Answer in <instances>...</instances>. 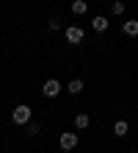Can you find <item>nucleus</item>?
I'll return each instance as SVG.
<instances>
[{
	"label": "nucleus",
	"mask_w": 138,
	"mask_h": 153,
	"mask_svg": "<svg viewBox=\"0 0 138 153\" xmlns=\"http://www.w3.org/2000/svg\"><path fill=\"white\" fill-rule=\"evenodd\" d=\"M47 28H50V31H58V28H61V17H50Z\"/></svg>",
	"instance_id": "ddd939ff"
},
{
	"label": "nucleus",
	"mask_w": 138,
	"mask_h": 153,
	"mask_svg": "<svg viewBox=\"0 0 138 153\" xmlns=\"http://www.w3.org/2000/svg\"><path fill=\"white\" fill-rule=\"evenodd\" d=\"M72 14H75V17H83V14H86L88 11V6H86V0H72Z\"/></svg>",
	"instance_id": "39448f33"
},
{
	"label": "nucleus",
	"mask_w": 138,
	"mask_h": 153,
	"mask_svg": "<svg viewBox=\"0 0 138 153\" xmlns=\"http://www.w3.org/2000/svg\"><path fill=\"white\" fill-rule=\"evenodd\" d=\"M66 92L77 97V95L83 92V81H80V78H75V81H69V86H66Z\"/></svg>",
	"instance_id": "1a4fd4ad"
},
{
	"label": "nucleus",
	"mask_w": 138,
	"mask_h": 153,
	"mask_svg": "<svg viewBox=\"0 0 138 153\" xmlns=\"http://www.w3.org/2000/svg\"><path fill=\"white\" fill-rule=\"evenodd\" d=\"M88 125H91V117L88 114H75V128L77 131H86Z\"/></svg>",
	"instance_id": "423d86ee"
},
{
	"label": "nucleus",
	"mask_w": 138,
	"mask_h": 153,
	"mask_svg": "<svg viewBox=\"0 0 138 153\" xmlns=\"http://www.w3.org/2000/svg\"><path fill=\"white\" fill-rule=\"evenodd\" d=\"M83 36H86V31H83L80 25H69V28H66V42L69 45H80Z\"/></svg>",
	"instance_id": "20e7f679"
},
{
	"label": "nucleus",
	"mask_w": 138,
	"mask_h": 153,
	"mask_svg": "<svg viewBox=\"0 0 138 153\" xmlns=\"http://www.w3.org/2000/svg\"><path fill=\"white\" fill-rule=\"evenodd\" d=\"M39 131H42V125H39V123H28V125H25V134H28V137H36Z\"/></svg>",
	"instance_id": "9b49d317"
},
{
	"label": "nucleus",
	"mask_w": 138,
	"mask_h": 153,
	"mask_svg": "<svg viewBox=\"0 0 138 153\" xmlns=\"http://www.w3.org/2000/svg\"><path fill=\"white\" fill-rule=\"evenodd\" d=\"M58 145H61V150H75L77 148V134L75 131H64L61 139H58Z\"/></svg>",
	"instance_id": "7ed1b4c3"
},
{
	"label": "nucleus",
	"mask_w": 138,
	"mask_h": 153,
	"mask_svg": "<svg viewBox=\"0 0 138 153\" xmlns=\"http://www.w3.org/2000/svg\"><path fill=\"white\" fill-rule=\"evenodd\" d=\"M122 31L127 33V36H138V20H127L122 25Z\"/></svg>",
	"instance_id": "6e6552de"
},
{
	"label": "nucleus",
	"mask_w": 138,
	"mask_h": 153,
	"mask_svg": "<svg viewBox=\"0 0 138 153\" xmlns=\"http://www.w3.org/2000/svg\"><path fill=\"white\" fill-rule=\"evenodd\" d=\"M127 128H130V125H127L124 120H119V123L113 125V134H116V137H127Z\"/></svg>",
	"instance_id": "9d476101"
},
{
	"label": "nucleus",
	"mask_w": 138,
	"mask_h": 153,
	"mask_svg": "<svg viewBox=\"0 0 138 153\" xmlns=\"http://www.w3.org/2000/svg\"><path fill=\"white\" fill-rule=\"evenodd\" d=\"M61 89H64V86H61L58 78H47V81H44V86H42V95H44V97H58Z\"/></svg>",
	"instance_id": "f03ea898"
},
{
	"label": "nucleus",
	"mask_w": 138,
	"mask_h": 153,
	"mask_svg": "<svg viewBox=\"0 0 138 153\" xmlns=\"http://www.w3.org/2000/svg\"><path fill=\"white\" fill-rule=\"evenodd\" d=\"M91 28H94L97 33L108 31V17H94V20H91Z\"/></svg>",
	"instance_id": "0eeeda50"
},
{
	"label": "nucleus",
	"mask_w": 138,
	"mask_h": 153,
	"mask_svg": "<svg viewBox=\"0 0 138 153\" xmlns=\"http://www.w3.org/2000/svg\"><path fill=\"white\" fill-rule=\"evenodd\" d=\"M124 8H127V6L122 3V0H116V3H113V6H110V11H113L116 17H122V14H124Z\"/></svg>",
	"instance_id": "f8f14e48"
},
{
	"label": "nucleus",
	"mask_w": 138,
	"mask_h": 153,
	"mask_svg": "<svg viewBox=\"0 0 138 153\" xmlns=\"http://www.w3.org/2000/svg\"><path fill=\"white\" fill-rule=\"evenodd\" d=\"M31 117H33V109H31L28 103H20V106L11 111V123H14V125H28V123H31Z\"/></svg>",
	"instance_id": "f257e3e1"
}]
</instances>
